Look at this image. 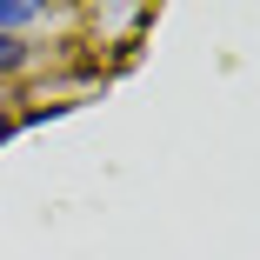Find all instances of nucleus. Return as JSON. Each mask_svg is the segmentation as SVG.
Returning a JSON list of instances; mask_svg holds the SVG:
<instances>
[{"instance_id": "obj_1", "label": "nucleus", "mask_w": 260, "mask_h": 260, "mask_svg": "<svg viewBox=\"0 0 260 260\" xmlns=\"http://www.w3.org/2000/svg\"><path fill=\"white\" fill-rule=\"evenodd\" d=\"M40 7H27V0H0V34H14V27H34Z\"/></svg>"}, {"instance_id": "obj_2", "label": "nucleus", "mask_w": 260, "mask_h": 260, "mask_svg": "<svg viewBox=\"0 0 260 260\" xmlns=\"http://www.w3.org/2000/svg\"><path fill=\"white\" fill-rule=\"evenodd\" d=\"M14 67H27V47L14 34H0V74H14Z\"/></svg>"}]
</instances>
